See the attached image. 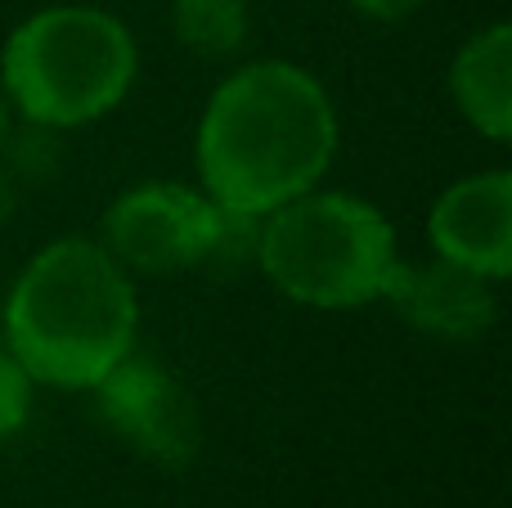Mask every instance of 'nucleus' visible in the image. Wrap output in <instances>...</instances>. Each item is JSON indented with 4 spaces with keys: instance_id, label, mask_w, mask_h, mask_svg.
<instances>
[{
    "instance_id": "nucleus-1",
    "label": "nucleus",
    "mask_w": 512,
    "mask_h": 508,
    "mask_svg": "<svg viewBox=\"0 0 512 508\" xmlns=\"http://www.w3.org/2000/svg\"><path fill=\"white\" fill-rule=\"evenodd\" d=\"M337 140V108L315 72L256 59L234 68L198 117V180L216 207L270 216L328 176Z\"/></svg>"
},
{
    "instance_id": "nucleus-2",
    "label": "nucleus",
    "mask_w": 512,
    "mask_h": 508,
    "mask_svg": "<svg viewBox=\"0 0 512 508\" xmlns=\"http://www.w3.org/2000/svg\"><path fill=\"white\" fill-rule=\"evenodd\" d=\"M140 302L131 270L95 239H54L14 279L5 302V351L32 383L95 392L135 351Z\"/></svg>"
},
{
    "instance_id": "nucleus-3",
    "label": "nucleus",
    "mask_w": 512,
    "mask_h": 508,
    "mask_svg": "<svg viewBox=\"0 0 512 508\" xmlns=\"http://www.w3.org/2000/svg\"><path fill=\"white\" fill-rule=\"evenodd\" d=\"M140 50L131 27L95 5H50L9 32L0 90L27 126L77 131L108 117L135 86Z\"/></svg>"
},
{
    "instance_id": "nucleus-4",
    "label": "nucleus",
    "mask_w": 512,
    "mask_h": 508,
    "mask_svg": "<svg viewBox=\"0 0 512 508\" xmlns=\"http://www.w3.org/2000/svg\"><path fill=\"white\" fill-rule=\"evenodd\" d=\"M396 261V230L369 198L315 185L261 216L256 266L297 306L355 311L382 302Z\"/></svg>"
},
{
    "instance_id": "nucleus-5",
    "label": "nucleus",
    "mask_w": 512,
    "mask_h": 508,
    "mask_svg": "<svg viewBox=\"0 0 512 508\" xmlns=\"http://www.w3.org/2000/svg\"><path fill=\"white\" fill-rule=\"evenodd\" d=\"M221 207L176 180H144L117 194L104 212V248L122 270L176 275L198 270L216 239Z\"/></svg>"
},
{
    "instance_id": "nucleus-6",
    "label": "nucleus",
    "mask_w": 512,
    "mask_h": 508,
    "mask_svg": "<svg viewBox=\"0 0 512 508\" xmlns=\"http://www.w3.org/2000/svg\"><path fill=\"white\" fill-rule=\"evenodd\" d=\"M104 428L158 468H189L203 450V414L162 360L131 351L95 387Z\"/></svg>"
},
{
    "instance_id": "nucleus-7",
    "label": "nucleus",
    "mask_w": 512,
    "mask_h": 508,
    "mask_svg": "<svg viewBox=\"0 0 512 508\" xmlns=\"http://www.w3.org/2000/svg\"><path fill=\"white\" fill-rule=\"evenodd\" d=\"M432 257L504 284L512 275V171H472L427 212Z\"/></svg>"
},
{
    "instance_id": "nucleus-8",
    "label": "nucleus",
    "mask_w": 512,
    "mask_h": 508,
    "mask_svg": "<svg viewBox=\"0 0 512 508\" xmlns=\"http://www.w3.org/2000/svg\"><path fill=\"white\" fill-rule=\"evenodd\" d=\"M382 302L400 315L414 333L436 342H477L495 329L499 297L495 284L463 266L432 257V261H396Z\"/></svg>"
},
{
    "instance_id": "nucleus-9",
    "label": "nucleus",
    "mask_w": 512,
    "mask_h": 508,
    "mask_svg": "<svg viewBox=\"0 0 512 508\" xmlns=\"http://www.w3.org/2000/svg\"><path fill=\"white\" fill-rule=\"evenodd\" d=\"M450 95L463 122L490 144L512 140V27L490 23L459 45L450 63Z\"/></svg>"
},
{
    "instance_id": "nucleus-10",
    "label": "nucleus",
    "mask_w": 512,
    "mask_h": 508,
    "mask_svg": "<svg viewBox=\"0 0 512 508\" xmlns=\"http://www.w3.org/2000/svg\"><path fill=\"white\" fill-rule=\"evenodd\" d=\"M171 32L207 63L234 59L252 32L248 0H171Z\"/></svg>"
},
{
    "instance_id": "nucleus-11",
    "label": "nucleus",
    "mask_w": 512,
    "mask_h": 508,
    "mask_svg": "<svg viewBox=\"0 0 512 508\" xmlns=\"http://www.w3.org/2000/svg\"><path fill=\"white\" fill-rule=\"evenodd\" d=\"M32 387L36 383L27 378V369L0 347V441L18 437L27 428V419H32Z\"/></svg>"
},
{
    "instance_id": "nucleus-12",
    "label": "nucleus",
    "mask_w": 512,
    "mask_h": 508,
    "mask_svg": "<svg viewBox=\"0 0 512 508\" xmlns=\"http://www.w3.org/2000/svg\"><path fill=\"white\" fill-rule=\"evenodd\" d=\"M360 18H373V23H400V18L418 14L423 0H346Z\"/></svg>"
},
{
    "instance_id": "nucleus-13",
    "label": "nucleus",
    "mask_w": 512,
    "mask_h": 508,
    "mask_svg": "<svg viewBox=\"0 0 512 508\" xmlns=\"http://www.w3.org/2000/svg\"><path fill=\"white\" fill-rule=\"evenodd\" d=\"M14 185H18V180L0 167V230H5V221L14 216V203H18V189Z\"/></svg>"
},
{
    "instance_id": "nucleus-14",
    "label": "nucleus",
    "mask_w": 512,
    "mask_h": 508,
    "mask_svg": "<svg viewBox=\"0 0 512 508\" xmlns=\"http://www.w3.org/2000/svg\"><path fill=\"white\" fill-rule=\"evenodd\" d=\"M9 144V99H5V90H0V149Z\"/></svg>"
}]
</instances>
